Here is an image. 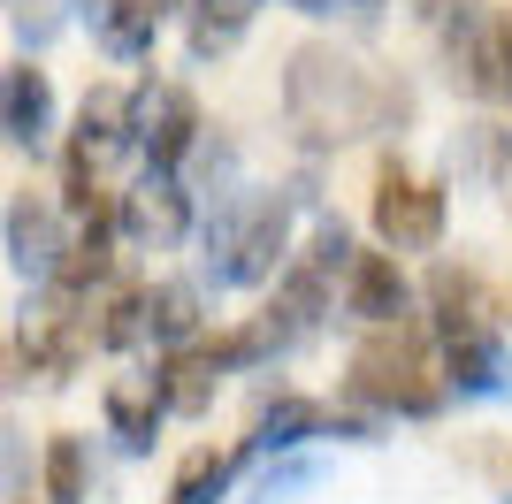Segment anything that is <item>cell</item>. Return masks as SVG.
Returning <instances> with one entry per match:
<instances>
[{
  "instance_id": "obj_1",
  "label": "cell",
  "mask_w": 512,
  "mask_h": 504,
  "mask_svg": "<svg viewBox=\"0 0 512 504\" xmlns=\"http://www.w3.org/2000/svg\"><path fill=\"white\" fill-rule=\"evenodd\" d=\"M283 115L306 146H352L375 130H398L413 115V92L398 77H375L360 54L344 46H299L283 62Z\"/></svg>"
},
{
  "instance_id": "obj_2",
  "label": "cell",
  "mask_w": 512,
  "mask_h": 504,
  "mask_svg": "<svg viewBox=\"0 0 512 504\" xmlns=\"http://www.w3.org/2000/svg\"><path fill=\"white\" fill-rule=\"evenodd\" d=\"M291 245V199L283 191H230L207 222V275L214 291H253L283 268Z\"/></svg>"
},
{
  "instance_id": "obj_3",
  "label": "cell",
  "mask_w": 512,
  "mask_h": 504,
  "mask_svg": "<svg viewBox=\"0 0 512 504\" xmlns=\"http://www.w3.org/2000/svg\"><path fill=\"white\" fill-rule=\"evenodd\" d=\"M352 398L383 405V413H436L444 405V382L428 367V329L421 321H375L367 344L352 352Z\"/></svg>"
},
{
  "instance_id": "obj_4",
  "label": "cell",
  "mask_w": 512,
  "mask_h": 504,
  "mask_svg": "<svg viewBox=\"0 0 512 504\" xmlns=\"http://www.w3.org/2000/svg\"><path fill=\"white\" fill-rule=\"evenodd\" d=\"M451 77L482 92V100H505L512 92V8H451Z\"/></svg>"
},
{
  "instance_id": "obj_5",
  "label": "cell",
  "mask_w": 512,
  "mask_h": 504,
  "mask_svg": "<svg viewBox=\"0 0 512 504\" xmlns=\"http://www.w3.org/2000/svg\"><path fill=\"white\" fill-rule=\"evenodd\" d=\"M375 237H383L390 252H428L444 237V191L390 161L383 176H375Z\"/></svg>"
},
{
  "instance_id": "obj_6",
  "label": "cell",
  "mask_w": 512,
  "mask_h": 504,
  "mask_svg": "<svg viewBox=\"0 0 512 504\" xmlns=\"http://www.w3.org/2000/svg\"><path fill=\"white\" fill-rule=\"evenodd\" d=\"M130 146L146 153L153 168H176L184 153L199 146V107H192V92L184 84H138L130 92Z\"/></svg>"
},
{
  "instance_id": "obj_7",
  "label": "cell",
  "mask_w": 512,
  "mask_h": 504,
  "mask_svg": "<svg viewBox=\"0 0 512 504\" xmlns=\"http://www.w3.org/2000/svg\"><path fill=\"white\" fill-rule=\"evenodd\" d=\"M115 230H123L138 252L184 245V230H192V191L176 184L169 168H146V176L123 191V207H115Z\"/></svg>"
},
{
  "instance_id": "obj_8",
  "label": "cell",
  "mask_w": 512,
  "mask_h": 504,
  "mask_svg": "<svg viewBox=\"0 0 512 504\" xmlns=\"http://www.w3.org/2000/svg\"><path fill=\"white\" fill-rule=\"evenodd\" d=\"M0 237H8V268H16L23 283H46V275L62 268V252H69L62 207H54L46 191H16V199H8V222H0Z\"/></svg>"
},
{
  "instance_id": "obj_9",
  "label": "cell",
  "mask_w": 512,
  "mask_h": 504,
  "mask_svg": "<svg viewBox=\"0 0 512 504\" xmlns=\"http://www.w3.org/2000/svg\"><path fill=\"white\" fill-rule=\"evenodd\" d=\"M344 314H360L367 329L413 314V283L398 275V252H352V268H344Z\"/></svg>"
},
{
  "instance_id": "obj_10",
  "label": "cell",
  "mask_w": 512,
  "mask_h": 504,
  "mask_svg": "<svg viewBox=\"0 0 512 504\" xmlns=\"http://www.w3.org/2000/svg\"><path fill=\"white\" fill-rule=\"evenodd\" d=\"M46 130H54V84H46V69H31V62L0 69V138L39 153Z\"/></svg>"
},
{
  "instance_id": "obj_11",
  "label": "cell",
  "mask_w": 512,
  "mask_h": 504,
  "mask_svg": "<svg viewBox=\"0 0 512 504\" xmlns=\"http://www.w3.org/2000/svg\"><path fill=\"white\" fill-rule=\"evenodd\" d=\"M161 413H169L161 375H115V382H107V428L123 436V451H153Z\"/></svg>"
},
{
  "instance_id": "obj_12",
  "label": "cell",
  "mask_w": 512,
  "mask_h": 504,
  "mask_svg": "<svg viewBox=\"0 0 512 504\" xmlns=\"http://www.w3.org/2000/svg\"><path fill=\"white\" fill-rule=\"evenodd\" d=\"M161 16H169V0H100V8H92L100 54H115V62H138V54H153V39H161Z\"/></svg>"
},
{
  "instance_id": "obj_13",
  "label": "cell",
  "mask_w": 512,
  "mask_h": 504,
  "mask_svg": "<svg viewBox=\"0 0 512 504\" xmlns=\"http://www.w3.org/2000/svg\"><path fill=\"white\" fill-rule=\"evenodd\" d=\"M444 367H451V390L482 398V390H497V375H505V352H497L490 329H459V336H444Z\"/></svg>"
},
{
  "instance_id": "obj_14",
  "label": "cell",
  "mask_w": 512,
  "mask_h": 504,
  "mask_svg": "<svg viewBox=\"0 0 512 504\" xmlns=\"http://www.w3.org/2000/svg\"><path fill=\"white\" fill-rule=\"evenodd\" d=\"M459 168L482 176L497 199H512V123H467V138H459Z\"/></svg>"
},
{
  "instance_id": "obj_15",
  "label": "cell",
  "mask_w": 512,
  "mask_h": 504,
  "mask_svg": "<svg viewBox=\"0 0 512 504\" xmlns=\"http://www.w3.org/2000/svg\"><path fill=\"white\" fill-rule=\"evenodd\" d=\"M146 336L153 344H192L199 336V291L192 283H153L146 291Z\"/></svg>"
},
{
  "instance_id": "obj_16",
  "label": "cell",
  "mask_w": 512,
  "mask_h": 504,
  "mask_svg": "<svg viewBox=\"0 0 512 504\" xmlns=\"http://www.w3.org/2000/svg\"><path fill=\"white\" fill-rule=\"evenodd\" d=\"M428 306H436V329L459 336V329H482V283L467 268H436L428 275Z\"/></svg>"
},
{
  "instance_id": "obj_17",
  "label": "cell",
  "mask_w": 512,
  "mask_h": 504,
  "mask_svg": "<svg viewBox=\"0 0 512 504\" xmlns=\"http://www.w3.org/2000/svg\"><path fill=\"white\" fill-rule=\"evenodd\" d=\"M77 146L92 161H107L115 146H130V92H92L85 115H77Z\"/></svg>"
},
{
  "instance_id": "obj_18",
  "label": "cell",
  "mask_w": 512,
  "mask_h": 504,
  "mask_svg": "<svg viewBox=\"0 0 512 504\" xmlns=\"http://www.w3.org/2000/svg\"><path fill=\"white\" fill-rule=\"evenodd\" d=\"M321 405L314 398H276L268 413H260V428H253V451H291V443H306V436H321Z\"/></svg>"
},
{
  "instance_id": "obj_19",
  "label": "cell",
  "mask_w": 512,
  "mask_h": 504,
  "mask_svg": "<svg viewBox=\"0 0 512 504\" xmlns=\"http://www.w3.org/2000/svg\"><path fill=\"white\" fill-rule=\"evenodd\" d=\"M253 8H260V0H199V16H192V54H199V62H207V54H230L237 31L253 23Z\"/></svg>"
},
{
  "instance_id": "obj_20",
  "label": "cell",
  "mask_w": 512,
  "mask_h": 504,
  "mask_svg": "<svg viewBox=\"0 0 512 504\" xmlns=\"http://www.w3.org/2000/svg\"><path fill=\"white\" fill-rule=\"evenodd\" d=\"M138 336H146V291H107V298H100V321H92V344L130 352Z\"/></svg>"
},
{
  "instance_id": "obj_21",
  "label": "cell",
  "mask_w": 512,
  "mask_h": 504,
  "mask_svg": "<svg viewBox=\"0 0 512 504\" xmlns=\"http://www.w3.org/2000/svg\"><path fill=\"white\" fill-rule=\"evenodd\" d=\"M230 474H237V459H222V451H192V459L176 466L169 497H176V504H214L222 489H230Z\"/></svg>"
},
{
  "instance_id": "obj_22",
  "label": "cell",
  "mask_w": 512,
  "mask_h": 504,
  "mask_svg": "<svg viewBox=\"0 0 512 504\" xmlns=\"http://www.w3.org/2000/svg\"><path fill=\"white\" fill-rule=\"evenodd\" d=\"M46 497L54 504H85V443L77 436L46 443Z\"/></svg>"
},
{
  "instance_id": "obj_23",
  "label": "cell",
  "mask_w": 512,
  "mask_h": 504,
  "mask_svg": "<svg viewBox=\"0 0 512 504\" xmlns=\"http://www.w3.org/2000/svg\"><path fill=\"white\" fill-rule=\"evenodd\" d=\"M85 0H16V39L39 54V46H54L69 31V16H77Z\"/></svg>"
},
{
  "instance_id": "obj_24",
  "label": "cell",
  "mask_w": 512,
  "mask_h": 504,
  "mask_svg": "<svg viewBox=\"0 0 512 504\" xmlns=\"http://www.w3.org/2000/svg\"><path fill=\"white\" fill-rule=\"evenodd\" d=\"M299 16H344V23H375L390 0H291Z\"/></svg>"
},
{
  "instance_id": "obj_25",
  "label": "cell",
  "mask_w": 512,
  "mask_h": 504,
  "mask_svg": "<svg viewBox=\"0 0 512 504\" xmlns=\"http://www.w3.org/2000/svg\"><path fill=\"white\" fill-rule=\"evenodd\" d=\"M428 16H451V8H474V0H421Z\"/></svg>"
}]
</instances>
